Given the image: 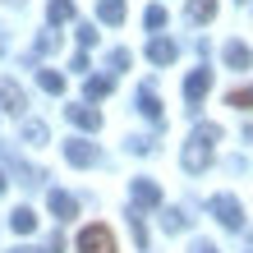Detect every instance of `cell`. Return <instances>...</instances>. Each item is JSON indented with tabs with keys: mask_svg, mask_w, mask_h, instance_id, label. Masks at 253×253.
<instances>
[{
	"mask_svg": "<svg viewBox=\"0 0 253 253\" xmlns=\"http://www.w3.org/2000/svg\"><path fill=\"white\" fill-rule=\"evenodd\" d=\"M216 138H221L216 125H198V129H193V138H189V147H184V170H189V175L207 170V161H212V143H216Z\"/></svg>",
	"mask_w": 253,
	"mask_h": 253,
	"instance_id": "cell-1",
	"label": "cell"
},
{
	"mask_svg": "<svg viewBox=\"0 0 253 253\" xmlns=\"http://www.w3.org/2000/svg\"><path fill=\"white\" fill-rule=\"evenodd\" d=\"M207 207H212V216H216V221H221L226 230H240V226H244V207L235 203L230 193H216V198L207 203Z\"/></svg>",
	"mask_w": 253,
	"mask_h": 253,
	"instance_id": "cell-2",
	"label": "cell"
},
{
	"mask_svg": "<svg viewBox=\"0 0 253 253\" xmlns=\"http://www.w3.org/2000/svg\"><path fill=\"white\" fill-rule=\"evenodd\" d=\"M79 253H115L111 226H87V230H79Z\"/></svg>",
	"mask_w": 253,
	"mask_h": 253,
	"instance_id": "cell-3",
	"label": "cell"
},
{
	"mask_svg": "<svg viewBox=\"0 0 253 253\" xmlns=\"http://www.w3.org/2000/svg\"><path fill=\"white\" fill-rule=\"evenodd\" d=\"M207 92H212V69H203V65H198V69L184 79V101H189V106H198Z\"/></svg>",
	"mask_w": 253,
	"mask_h": 253,
	"instance_id": "cell-4",
	"label": "cell"
},
{
	"mask_svg": "<svg viewBox=\"0 0 253 253\" xmlns=\"http://www.w3.org/2000/svg\"><path fill=\"white\" fill-rule=\"evenodd\" d=\"M65 161H69V166H92V161H97V147L87 143V138H69L65 143Z\"/></svg>",
	"mask_w": 253,
	"mask_h": 253,
	"instance_id": "cell-5",
	"label": "cell"
},
{
	"mask_svg": "<svg viewBox=\"0 0 253 253\" xmlns=\"http://www.w3.org/2000/svg\"><path fill=\"white\" fill-rule=\"evenodd\" d=\"M46 203H51V212L60 216V221H74V216H79V198H74V193H65V189H51Z\"/></svg>",
	"mask_w": 253,
	"mask_h": 253,
	"instance_id": "cell-6",
	"label": "cell"
},
{
	"mask_svg": "<svg viewBox=\"0 0 253 253\" xmlns=\"http://www.w3.org/2000/svg\"><path fill=\"white\" fill-rule=\"evenodd\" d=\"M65 115H69L74 129H87V133L101 129V111H97V106H65Z\"/></svg>",
	"mask_w": 253,
	"mask_h": 253,
	"instance_id": "cell-7",
	"label": "cell"
},
{
	"mask_svg": "<svg viewBox=\"0 0 253 253\" xmlns=\"http://www.w3.org/2000/svg\"><path fill=\"white\" fill-rule=\"evenodd\" d=\"M175 55H180V46H175L170 37H152L147 42V60L152 65H175Z\"/></svg>",
	"mask_w": 253,
	"mask_h": 253,
	"instance_id": "cell-8",
	"label": "cell"
},
{
	"mask_svg": "<svg viewBox=\"0 0 253 253\" xmlns=\"http://www.w3.org/2000/svg\"><path fill=\"white\" fill-rule=\"evenodd\" d=\"M0 106H5L9 115H23V106H28V97H23V87L14 83V79H5V83H0Z\"/></svg>",
	"mask_w": 253,
	"mask_h": 253,
	"instance_id": "cell-9",
	"label": "cell"
},
{
	"mask_svg": "<svg viewBox=\"0 0 253 253\" xmlns=\"http://www.w3.org/2000/svg\"><path fill=\"white\" fill-rule=\"evenodd\" d=\"M221 55H226L230 69H249V65H253V51L244 46V42H226V51H221Z\"/></svg>",
	"mask_w": 253,
	"mask_h": 253,
	"instance_id": "cell-10",
	"label": "cell"
},
{
	"mask_svg": "<svg viewBox=\"0 0 253 253\" xmlns=\"http://www.w3.org/2000/svg\"><path fill=\"white\" fill-rule=\"evenodd\" d=\"M133 203H138V207H157L161 203V189L152 180H133Z\"/></svg>",
	"mask_w": 253,
	"mask_h": 253,
	"instance_id": "cell-11",
	"label": "cell"
},
{
	"mask_svg": "<svg viewBox=\"0 0 253 253\" xmlns=\"http://www.w3.org/2000/svg\"><path fill=\"white\" fill-rule=\"evenodd\" d=\"M9 226H14V235H33L37 230V212H33V207H14Z\"/></svg>",
	"mask_w": 253,
	"mask_h": 253,
	"instance_id": "cell-12",
	"label": "cell"
},
{
	"mask_svg": "<svg viewBox=\"0 0 253 253\" xmlns=\"http://www.w3.org/2000/svg\"><path fill=\"white\" fill-rule=\"evenodd\" d=\"M138 111L147 115V120H161V101H157V92H152V87H138Z\"/></svg>",
	"mask_w": 253,
	"mask_h": 253,
	"instance_id": "cell-13",
	"label": "cell"
},
{
	"mask_svg": "<svg viewBox=\"0 0 253 253\" xmlns=\"http://www.w3.org/2000/svg\"><path fill=\"white\" fill-rule=\"evenodd\" d=\"M37 83H42V92H51V97L65 92V74H55V69H37Z\"/></svg>",
	"mask_w": 253,
	"mask_h": 253,
	"instance_id": "cell-14",
	"label": "cell"
},
{
	"mask_svg": "<svg viewBox=\"0 0 253 253\" xmlns=\"http://www.w3.org/2000/svg\"><path fill=\"white\" fill-rule=\"evenodd\" d=\"M97 19L101 23H125V0H101V5H97Z\"/></svg>",
	"mask_w": 253,
	"mask_h": 253,
	"instance_id": "cell-15",
	"label": "cell"
},
{
	"mask_svg": "<svg viewBox=\"0 0 253 253\" xmlns=\"http://www.w3.org/2000/svg\"><path fill=\"white\" fill-rule=\"evenodd\" d=\"M216 14V0H189V23H207Z\"/></svg>",
	"mask_w": 253,
	"mask_h": 253,
	"instance_id": "cell-16",
	"label": "cell"
},
{
	"mask_svg": "<svg viewBox=\"0 0 253 253\" xmlns=\"http://www.w3.org/2000/svg\"><path fill=\"white\" fill-rule=\"evenodd\" d=\"M46 19H51V23H65V19H74V0H51Z\"/></svg>",
	"mask_w": 253,
	"mask_h": 253,
	"instance_id": "cell-17",
	"label": "cell"
},
{
	"mask_svg": "<svg viewBox=\"0 0 253 253\" xmlns=\"http://www.w3.org/2000/svg\"><path fill=\"white\" fill-rule=\"evenodd\" d=\"M143 23H147V33H161V28H166V9H161V5H147Z\"/></svg>",
	"mask_w": 253,
	"mask_h": 253,
	"instance_id": "cell-18",
	"label": "cell"
},
{
	"mask_svg": "<svg viewBox=\"0 0 253 253\" xmlns=\"http://www.w3.org/2000/svg\"><path fill=\"white\" fill-rule=\"evenodd\" d=\"M161 226H166V230H170V235H180V230H184V226H189V216H184V212H180V207H170V212H166V216H161Z\"/></svg>",
	"mask_w": 253,
	"mask_h": 253,
	"instance_id": "cell-19",
	"label": "cell"
},
{
	"mask_svg": "<svg viewBox=\"0 0 253 253\" xmlns=\"http://www.w3.org/2000/svg\"><path fill=\"white\" fill-rule=\"evenodd\" d=\"M23 138L33 143V147H42V143H46V125H37V120H28V125H23Z\"/></svg>",
	"mask_w": 253,
	"mask_h": 253,
	"instance_id": "cell-20",
	"label": "cell"
},
{
	"mask_svg": "<svg viewBox=\"0 0 253 253\" xmlns=\"http://www.w3.org/2000/svg\"><path fill=\"white\" fill-rule=\"evenodd\" d=\"M226 101H230V106H240V111H253V87H235Z\"/></svg>",
	"mask_w": 253,
	"mask_h": 253,
	"instance_id": "cell-21",
	"label": "cell"
},
{
	"mask_svg": "<svg viewBox=\"0 0 253 253\" xmlns=\"http://www.w3.org/2000/svg\"><path fill=\"white\" fill-rule=\"evenodd\" d=\"M106 69H111V74L129 69V51H125V46H120V51H111V55H106Z\"/></svg>",
	"mask_w": 253,
	"mask_h": 253,
	"instance_id": "cell-22",
	"label": "cell"
},
{
	"mask_svg": "<svg viewBox=\"0 0 253 253\" xmlns=\"http://www.w3.org/2000/svg\"><path fill=\"white\" fill-rule=\"evenodd\" d=\"M79 46H97V28L92 23H79Z\"/></svg>",
	"mask_w": 253,
	"mask_h": 253,
	"instance_id": "cell-23",
	"label": "cell"
},
{
	"mask_svg": "<svg viewBox=\"0 0 253 253\" xmlns=\"http://www.w3.org/2000/svg\"><path fill=\"white\" fill-rule=\"evenodd\" d=\"M111 92V79H87V97H106Z\"/></svg>",
	"mask_w": 253,
	"mask_h": 253,
	"instance_id": "cell-24",
	"label": "cell"
},
{
	"mask_svg": "<svg viewBox=\"0 0 253 253\" xmlns=\"http://www.w3.org/2000/svg\"><path fill=\"white\" fill-rule=\"evenodd\" d=\"M55 46H60V37H55V33H46V37H37V51H42V55H51Z\"/></svg>",
	"mask_w": 253,
	"mask_h": 253,
	"instance_id": "cell-25",
	"label": "cell"
},
{
	"mask_svg": "<svg viewBox=\"0 0 253 253\" xmlns=\"http://www.w3.org/2000/svg\"><path fill=\"white\" fill-rule=\"evenodd\" d=\"M193 253H216V244H207V240H203V244H193Z\"/></svg>",
	"mask_w": 253,
	"mask_h": 253,
	"instance_id": "cell-26",
	"label": "cell"
},
{
	"mask_svg": "<svg viewBox=\"0 0 253 253\" xmlns=\"http://www.w3.org/2000/svg\"><path fill=\"white\" fill-rule=\"evenodd\" d=\"M5 46H9V37H5V33H0V55H5Z\"/></svg>",
	"mask_w": 253,
	"mask_h": 253,
	"instance_id": "cell-27",
	"label": "cell"
},
{
	"mask_svg": "<svg viewBox=\"0 0 253 253\" xmlns=\"http://www.w3.org/2000/svg\"><path fill=\"white\" fill-rule=\"evenodd\" d=\"M14 253H42V249H14Z\"/></svg>",
	"mask_w": 253,
	"mask_h": 253,
	"instance_id": "cell-28",
	"label": "cell"
},
{
	"mask_svg": "<svg viewBox=\"0 0 253 253\" xmlns=\"http://www.w3.org/2000/svg\"><path fill=\"white\" fill-rule=\"evenodd\" d=\"M0 189H5V175H0Z\"/></svg>",
	"mask_w": 253,
	"mask_h": 253,
	"instance_id": "cell-29",
	"label": "cell"
},
{
	"mask_svg": "<svg viewBox=\"0 0 253 253\" xmlns=\"http://www.w3.org/2000/svg\"><path fill=\"white\" fill-rule=\"evenodd\" d=\"M9 5H23V0H9Z\"/></svg>",
	"mask_w": 253,
	"mask_h": 253,
	"instance_id": "cell-30",
	"label": "cell"
}]
</instances>
